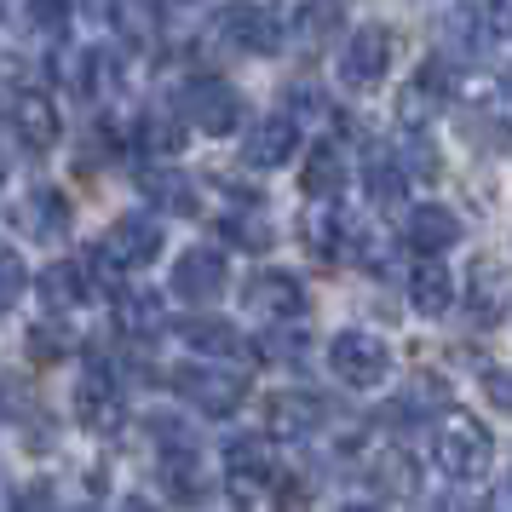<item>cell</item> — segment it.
<instances>
[{"label": "cell", "instance_id": "cell-1", "mask_svg": "<svg viewBox=\"0 0 512 512\" xmlns=\"http://www.w3.org/2000/svg\"><path fill=\"white\" fill-rule=\"evenodd\" d=\"M432 455L449 478H484L495 466V438H489L484 420L466 415H438V432H432Z\"/></svg>", "mask_w": 512, "mask_h": 512}, {"label": "cell", "instance_id": "cell-2", "mask_svg": "<svg viewBox=\"0 0 512 512\" xmlns=\"http://www.w3.org/2000/svg\"><path fill=\"white\" fill-rule=\"evenodd\" d=\"M328 369H334L340 386L369 392V386H380V380L392 374V346H386L380 334H369V328H346V334H334V346H328Z\"/></svg>", "mask_w": 512, "mask_h": 512}, {"label": "cell", "instance_id": "cell-3", "mask_svg": "<svg viewBox=\"0 0 512 512\" xmlns=\"http://www.w3.org/2000/svg\"><path fill=\"white\" fill-rule=\"evenodd\" d=\"M156 254H162V225L150 213H121L116 225L104 231V242H98V271L104 277H121V271L150 265Z\"/></svg>", "mask_w": 512, "mask_h": 512}, {"label": "cell", "instance_id": "cell-4", "mask_svg": "<svg viewBox=\"0 0 512 512\" xmlns=\"http://www.w3.org/2000/svg\"><path fill=\"white\" fill-rule=\"evenodd\" d=\"M179 121H190V127L208 133V139H225V133H236V121H242V98H236L231 81L196 75L185 93H179Z\"/></svg>", "mask_w": 512, "mask_h": 512}, {"label": "cell", "instance_id": "cell-5", "mask_svg": "<svg viewBox=\"0 0 512 512\" xmlns=\"http://www.w3.org/2000/svg\"><path fill=\"white\" fill-rule=\"evenodd\" d=\"M173 392L185 397L196 415L225 420V415L242 409V397H248V374H225V369H202V363H190V369H173Z\"/></svg>", "mask_w": 512, "mask_h": 512}, {"label": "cell", "instance_id": "cell-6", "mask_svg": "<svg viewBox=\"0 0 512 512\" xmlns=\"http://www.w3.org/2000/svg\"><path fill=\"white\" fill-rule=\"evenodd\" d=\"M219 41L231 52H248V58H271L282 47V18L265 6V0H236V6H219Z\"/></svg>", "mask_w": 512, "mask_h": 512}, {"label": "cell", "instance_id": "cell-7", "mask_svg": "<svg viewBox=\"0 0 512 512\" xmlns=\"http://www.w3.org/2000/svg\"><path fill=\"white\" fill-rule=\"evenodd\" d=\"M392 47L397 35L386 24H363L340 52V81L346 87H380V75L392 70Z\"/></svg>", "mask_w": 512, "mask_h": 512}, {"label": "cell", "instance_id": "cell-8", "mask_svg": "<svg viewBox=\"0 0 512 512\" xmlns=\"http://www.w3.org/2000/svg\"><path fill=\"white\" fill-rule=\"evenodd\" d=\"M242 305H248V317H259V323H288V317L305 311V282L288 277V271H259L242 288Z\"/></svg>", "mask_w": 512, "mask_h": 512}, {"label": "cell", "instance_id": "cell-9", "mask_svg": "<svg viewBox=\"0 0 512 512\" xmlns=\"http://www.w3.org/2000/svg\"><path fill=\"white\" fill-rule=\"evenodd\" d=\"M75 420L87 432H116L121 426V386L104 363H87V374L75 380Z\"/></svg>", "mask_w": 512, "mask_h": 512}, {"label": "cell", "instance_id": "cell-10", "mask_svg": "<svg viewBox=\"0 0 512 512\" xmlns=\"http://www.w3.org/2000/svg\"><path fill=\"white\" fill-rule=\"evenodd\" d=\"M225 282H231V271H225V254L219 248H190L173 265V294L190 305H213L225 294Z\"/></svg>", "mask_w": 512, "mask_h": 512}, {"label": "cell", "instance_id": "cell-11", "mask_svg": "<svg viewBox=\"0 0 512 512\" xmlns=\"http://www.w3.org/2000/svg\"><path fill=\"white\" fill-rule=\"evenodd\" d=\"M225 461H231V495L236 501H248L259 484H271V472H277V449L265 432H242V438L225 443Z\"/></svg>", "mask_w": 512, "mask_h": 512}, {"label": "cell", "instance_id": "cell-12", "mask_svg": "<svg viewBox=\"0 0 512 512\" xmlns=\"http://www.w3.org/2000/svg\"><path fill=\"white\" fill-rule=\"evenodd\" d=\"M6 121H12L18 144H29V150H52V144H58V133H64L58 104H52L47 93H35V87L12 93V104H6Z\"/></svg>", "mask_w": 512, "mask_h": 512}, {"label": "cell", "instance_id": "cell-13", "mask_svg": "<svg viewBox=\"0 0 512 512\" xmlns=\"http://www.w3.org/2000/svg\"><path fill=\"white\" fill-rule=\"evenodd\" d=\"M294 150H300V121H294V116H265L254 133L242 139V162L271 173V167H288Z\"/></svg>", "mask_w": 512, "mask_h": 512}, {"label": "cell", "instance_id": "cell-14", "mask_svg": "<svg viewBox=\"0 0 512 512\" xmlns=\"http://www.w3.org/2000/svg\"><path fill=\"white\" fill-rule=\"evenodd\" d=\"M12 219H18V231L35 236V242H58L64 236V225H70V202L58 196V190H24V202L12 208Z\"/></svg>", "mask_w": 512, "mask_h": 512}, {"label": "cell", "instance_id": "cell-15", "mask_svg": "<svg viewBox=\"0 0 512 512\" xmlns=\"http://www.w3.org/2000/svg\"><path fill=\"white\" fill-rule=\"evenodd\" d=\"M403 242H409L415 254H443V248H455V242H461V219L443 208V202H426V208L409 213Z\"/></svg>", "mask_w": 512, "mask_h": 512}, {"label": "cell", "instance_id": "cell-16", "mask_svg": "<svg viewBox=\"0 0 512 512\" xmlns=\"http://www.w3.org/2000/svg\"><path fill=\"white\" fill-rule=\"evenodd\" d=\"M179 340H185L196 357H248V340H242V328L225 323V317H190L185 328H179Z\"/></svg>", "mask_w": 512, "mask_h": 512}, {"label": "cell", "instance_id": "cell-17", "mask_svg": "<svg viewBox=\"0 0 512 512\" xmlns=\"http://www.w3.org/2000/svg\"><path fill=\"white\" fill-rule=\"evenodd\" d=\"M466 305H472L478 323H489V328L501 323V311H507V271H501V259H478V265H472Z\"/></svg>", "mask_w": 512, "mask_h": 512}, {"label": "cell", "instance_id": "cell-18", "mask_svg": "<svg viewBox=\"0 0 512 512\" xmlns=\"http://www.w3.org/2000/svg\"><path fill=\"white\" fill-rule=\"evenodd\" d=\"M438 104H443V75L432 70H420L403 93H397V121L409 127V133H420V127H432V116H438Z\"/></svg>", "mask_w": 512, "mask_h": 512}, {"label": "cell", "instance_id": "cell-19", "mask_svg": "<svg viewBox=\"0 0 512 512\" xmlns=\"http://www.w3.org/2000/svg\"><path fill=\"white\" fill-rule=\"evenodd\" d=\"M144 196H150L162 213H179V219L196 213V179L173 173V167H150V173H144Z\"/></svg>", "mask_w": 512, "mask_h": 512}, {"label": "cell", "instance_id": "cell-20", "mask_svg": "<svg viewBox=\"0 0 512 512\" xmlns=\"http://www.w3.org/2000/svg\"><path fill=\"white\" fill-rule=\"evenodd\" d=\"M409 300H415L420 317H443V311H449V300H455V282H449V271H443L438 259L415 265V277H409Z\"/></svg>", "mask_w": 512, "mask_h": 512}, {"label": "cell", "instance_id": "cell-21", "mask_svg": "<svg viewBox=\"0 0 512 512\" xmlns=\"http://www.w3.org/2000/svg\"><path fill=\"white\" fill-rule=\"evenodd\" d=\"M110 29L127 47H150L156 41V0H110Z\"/></svg>", "mask_w": 512, "mask_h": 512}, {"label": "cell", "instance_id": "cell-22", "mask_svg": "<svg viewBox=\"0 0 512 512\" xmlns=\"http://www.w3.org/2000/svg\"><path fill=\"white\" fill-rule=\"evenodd\" d=\"M81 300H87V277H81V265L58 259V265L41 271V305H47V311H70V305H81Z\"/></svg>", "mask_w": 512, "mask_h": 512}, {"label": "cell", "instance_id": "cell-23", "mask_svg": "<svg viewBox=\"0 0 512 512\" xmlns=\"http://www.w3.org/2000/svg\"><path fill=\"white\" fill-rule=\"evenodd\" d=\"M346 179V162H340V144L328 139L311 150V162H305V190H311V202H334V190Z\"/></svg>", "mask_w": 512, "mask_h": 512}, {"label": "cell", "instance_id": "cell-24", "mask_svg": "<svg viewBox=\"0 0 512 512\" xmlns=\"http://www.w3.org/2000/svg\"><path fill=\"white\" fill-rule=\"evenodd\" d=\"M369 478H374V489H380V495H415V489H420V466L409 461L403 449H380Z\"/></svg>", "mask_w": 512, "mask_h": 512}, {"label": "cell", "instance_id": "cell-25", "mask_svg": "<svg viewBox=\"0 0 512 512\" xmlns=\"http://www.w3.org/2000/svg\"><path fill=\"white\" fill-rule=\"evenodd\" d=\"M363 185H369V202H380V208H392V202H403V167H397L392 150H374L369 162H363Z\"/></svg>", "mask_w": 512, "mask_h": 512}, {"label": "cell", "instance_id": "cell-26", "mask_svg": "<svg viewBox=\"0 0 512 512\" xmlns=\"http://www.w3.org/2000/svg\"><path fill=\"white\" fill-rule=\"evenodd\" d=\"M328 403L323 397H305V392H282L271 403V420H277V432H311V426H323Z\"/></svg>", "mask_w": 512, "mask_h": 512}, {"label": "cell", "instance_id": "cell-27", "mask_svg": "<svg viewBox=\"0 0 512 512\" xmlns=\"http://www.w3.org/2000/svg\"><path fill=\"white\" fill-rule=\"evenodd\" d=\"M116 323L127 328V334H156V328H162V300L144 294V288H133V294L116 300Z\"/></svg>", "mask_w": 512, "mask_h": 512}, {"label": "cell", "instance_id": "cell-28", "mask_svg": "<svg viewBox=\"0 0 512 512\" xmlns=\"http://www.w3.org/2000/svg\"><path fill=\"white\" fill-rule=\"evenodd\" d=\"M300 231H305V242H311V254H323V259L340 254V213L328 208V202H317V208L305 213Z\"/></svg>", "mask_w": 512, "mask_h": 512}, {"label": "cell", "instance_id": "cell-29", "mask_svg": "<svg viewBox=\"0 0 512 512\" xmlns=\"http://www.w3.org/2000/svg\"><path fill=\"white\" fill-rule=\"evenodd\" d=\"M219 231L231 236L236 248H254V254H265V248H271V242H277V231H271V219H265V213H231V219H225V225H219Z\"/></svg>", "mask_w": 512, "mask_h": 512}, {"label": "cell", "instance_id": "cell-30", "mask_svg": "<svg viewBox=\"0 0 512 512\" xmlns=\"http://www.w3.org/2000/svg\"><path fill=\"white\" fill-rule=\"evenodd\" d=\"M144 150H162V156H173V150H179V144H185V121L173 116V110H167V104H156V110H150V116H144Z\"/></svg>", "mask_w": 512, "mask_h": 512}, {"label": "cell", "instance_id": "cell-31", "mask_svg": "<svg viewBox=\"0 0 512 512\" xmlns=\"http://www.w3.org/2000/svg\"><path fill=\"white\" fill-rule=\"evenodd\" d=\"M24 288H29V265H24V254L0 242V311H12Z\"/></svg>", "mask_w": 512, "mask_h": 512}, {"label": "cell", "instance_id": "cell-32", "mask_svg": "<svg viewBox=\"0 0 512 512\" xmlns=\"http://www.w3.org/2000/svg\"><path fill=\"white\" fill-rule=\"evenodd\" d=\"M29 24L41 35H64L70 29V0H29Z\"/></svg>", "mask_w": 512, "mask_h": 512}, {"label": "cell", "instance_id": "cell-33", "mask_svg": "<svg viewBox=\"0 0 512 512\" xmlns=\"http://www.w3.org/2000/svg\"><path fill=\"white\" fill-rule=\"evenodd\" d=\"M443 403H449V386H443V380H415L397 409H443Z\"/></svg>", "mask_w": 512, "mask_h": 512}, {"label": "cell", "instance_id": "cell-34", "mask_svg": "<svg viewBox=\"0 0 512 512\" xmlns=\"http://www.w3.org/2000/svg\"><path fill=\"white\" fill-rule=\"evenodd\" d=\"M29 346H35V357H64V351H70V334H52V328H35V340H29Z\"/></svg>", "mask_w": 512, "mask_h": 512}, {"label": "cell", "instance_id": "cell-35", "mask_svg": "<svg viewBox=\"0 0 512 512\" xmlns=\"http://www.w3.org/2000/svg\"><path fill=\"white\" fill-rule=\"evenodd\" d=\"M18 512H52V484H29L18 495Z\"/></svg>", "mask_w": 512, "mask_h": 512}, {"label": "cell", "instance_id": "cell-36", "mask_svg": "<svg viewBox=\"0 0 512 512\" xmlns=\"http://www.w3.org/2000/svg\"><path fill=\"white\" fill-rule=\"evenodd\" d=\"M484 392L495 409H507V369H484Z\"/></svg>", "mask_w": 512, "mask_h": 512}, {"label": "cell", "instance_id": "cell-37", "mask_svg": "<svg viewBox=\"0 0 512 512\" xmlns=\"http://www.w3.org/2000/svg\"><path fill=\"white\" fill-rule=\"evenodd\" d=\"M478 512H507V489L495 484V489H489V501H484V507H478Z\"/></svg>", "mask_w": 512, "mask_h": 512}, {"label": "cell", "instance_id": "cell-38", "mask_svg": "<svg viewBox=\"0 0 512 512\" xmlns=\"http://www.w3.org/2000/svg\"><path fill=\"white\" fill-rule=\"evenodd\" d=\"M489 24H495V29H507V0H489Z\"/></svg>", "mask_w": 512, "mask_h": 512}, {"label": "cell", "instance_id": "cell-39", "mask_svg": "<svg viewBox=\"0 0 512 512\" xmlns=\"http://www.w3.org/2000/svg\"><path fill=\"white\" fill-rule=\"evenodd\" d=\"M116 512H156V507H150V501H139V495H133V501H121Z\"/></svg>", "mask_w": 512, "mask_h": 512}, {"label": "cell", "instance_id": "cell-40", "mask_svg": "<svg viewBox=\"0 0 512 512\" xmlns=\"http://www.w3.org/2000/svg\"><path fill=\"white\" fill-rule=\"evenodd\" d=\"M346 512H374V507H346Z\"/></svg>", "mask_w": 512, "mask_h": 512}]
</instances>
